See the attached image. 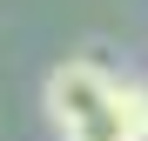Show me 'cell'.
I'll return each mask as SVG.
<instances>
[{
  "label": "cell",
  "mask_w": 148,
  "mask_h": 141,
  "mask_svg": "<svg viewBox=\"0 0 148 141\" xmlns=\"http://www.w3.org/2000/svg\"><path fill=\"white\" fill-rule=\"evenodd\" d=\"M61 141H128V128H121V114H114V94H108V108L101 114H88L81 128H67Z\"/></svg>",
  "instance_id": "cell-3"
},
{
  "label": "cell",
  "mask_w": 148,
  "mask_h": 141,
  "mask_svg": "<svg viewBox=\"0 0 148 141\" xmlns=\"http://www.w3.org/2000/svg\"><path fill=\"white\" fill-rule=\"evenodd\" d=\"M114 114H121V128H128V141H148V81L114 74Z\"/></svg>",
  "instance_id": "cell-2"
},
{
  "label": "cell",
  "mask_w": 148,
  "mask_h": 141,
  "mask_svg": "<svg viewBox=\"0 0 148 141\" xmlns=\"http://www.w3.org/2000/svg\"><path fill=\"white\" fill-rule=\"evenodd\" d=\"M108 94H114V74L101 61H54L47 67V81H40V108H47V121H54V134L67 128H81L88 114H101L108 108Z\"/></svg>",
  "instance_id": "cell-1"
}]
</instances>
